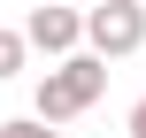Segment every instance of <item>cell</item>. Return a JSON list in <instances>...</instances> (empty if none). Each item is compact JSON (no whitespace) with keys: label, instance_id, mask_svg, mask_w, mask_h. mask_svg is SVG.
<instances>
[{"label":"cell","instance_id":"1","mask_svg":"<svg viewBox=\"0 0 146 138\" xmlns=\"http://www.w3.org/2000/svg\"><path fill=\"white\" fill-rule=\"evenodd\" d=\"M100 92H108V61H100V54H62V61L38 77V108H31V115L69 123V115H85Z\"/></svg>","mask_w":146,"mask_h":138},{"label":"cell","instance_id":"3","mask_svg":"<svg viewBox=\"0 0 146 138\" xmlns=\"http://www.w3.org/2000/svg\"><path fill=\"white\" fill-rule=\"evenodd\" d=\"M77 38H85V15H77V8H54V0H46V8H31V23H23V46L54 54V61H62V54H77Z\"/></svg>","mask_w":146,"mask_h":138},{"label":"cell","instance_id":"6","mask_svg":"<svg viewBox=\"0 0 146 138\" xmlns=\"http://www.w3.org/2000/svg\"><path fill=\"white\" fill-rule=\"evenodd\" d=\"M131 138H146V92H139V108H131Z\"/></svg>","mask_w":146,"mask_h":138},{"label":"cell","instance_id":"5","mask_svg":"<svg viewBox=\"0 0 146 138\" xmlns=\"http://www.w3.org/2000/svg\"><path fill=\"white\" fill-rule=\"evenodd\" d=\"M23 54H31V46H23V31H0V77H15V69H23Z\"/></svg>","mask_w":146,"mask_h":138},{"label":"cell","instance_id":"2","mask_svg":"<svg viewBox=\"0 0 146 138\" xmlns=\"http://www.w3.org/2000/svg\"><path fill=\"white\" fill-rule=\"evenodd\" d=\"M85 46L100 61H123L146 46V8L139 0H108V8H85Z\"/></svg>","mask_w":146,"mask_h":138},{"label":"cell","instance_id":"4","mask_svg":"<svg viewBox=\"0 0 146 138\" xmlns=\"http://www.w3.org/2000/svg\"><path fill=\"white\" fill-rule=\"evenodd\" d=\"M0 138H62L46 115H15V123H0Z\"/></svg>","mask_w":146,"mask_h":138}]
</instances>
